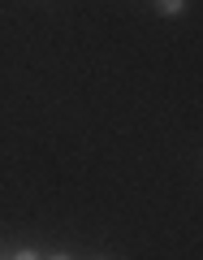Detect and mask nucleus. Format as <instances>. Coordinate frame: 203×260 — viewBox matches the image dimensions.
Instances as JSON below:
<instances>
[{"mask_svg":"<svg viewBox=\"0 0 203 260\" xmlns=\"http://www.w3.org/2000/svg\"><path fill=\"white\" fill-rule=\"evenodd\" d=\"M56 260H65V256H56Z\"/></svg>","mask_w":203,"mask_h":260,"instance_id":"obj_2","label":"nucleus"},{"mask_svg":"<svg viewBox=\"0 0 203 260\" xmlns=\"http://www.w3.org/2000/svg\"><path fill=\"white\" fill-rule=\"evenodd\" d=\"M18 260H35V256H30V251H18Z\"/></svg>","mask_w":203,"mask_h":260,"instance_id":"obj_1","label":"nucleus"}]
</instances>
